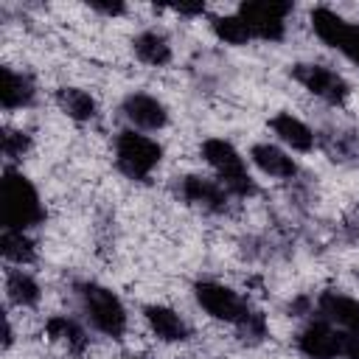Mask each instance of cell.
Segmentation results:
<instances>
[{"instance_id":"19","label":"cell","mask_w":359,"mask_h":359,"mask_svg":"<svg viewBox=\"0 0 359 359\" xmlns=\"http://www.w3.org/2000/svg\"><path fill=\"white\" fill-rule=\"evenodd\" d=\"M56 104L73 121H93L95 112H98L95 98L87 90H81V87H59L56 90Z\"/></svg>"},{"instance_id":"8","label":"cell","mask_w":359,"mask_h":359,"mask_svg":"<svg viewBox=\"0 0 359 359\" xmlns=\"http://www.w3.org/2000/svg\"><path fill=\"white\" fill-rule=\"evenodd\" d=\"M289 73L311 95H317V98H323L328 104H342L348 98V93H351L348 81L337 70H331L325 65H317V62H297V65H292Z\"/></svg>"},{"instance_id":"15","label":"cell","mask_w":359,"mask_h":359,"mask_svg":"<svg viewBox=\"0 0 359 359\" xmlns=\"http://www.w3.org/2000/svg\"><path fill=\"white\" fill-rule=\"evenodd\" d=\"M250 157H252V163H255L264 174H269V177H275V180H292V177L297 174L294 160H292L283 149H278V146H272V143H255V146L250 149Z\"/></svg>"},{"instance_id":"21","label":"cell","mask_w":359,"mask_h":359,"mask_svg":"<svg viewBox=\"0 0 359 359\" xmlns=\"http://www.w3.org/2000/svg\"><path fill=\"white\" fill-rule=\"evenodd\" d=\"M6 292H8V300L17 306H36L39 303V283L22 269H11L6 275Z\"/></svg>"},{"instance_id":"26","label":"cell","mask_w":359,"mask_h":359,"mask_svg":"<svg viewBox=\"0 0 359 359\" xmlns=\"http://www.w3.org/2000/svg\"><path fill=\"white\" fill-rule=\"evenodd\" d=\"M8 345H11V323L6 320V348H8Z\"/></svg>"},{"instance_id":"9","label":"cell","mask_w":359,"mask_h":359,"mask_svg":"<svg viewBox=\"0 0 359 359\" xmlns=\"http://www.w3.org/2000/svg\"><path fill=\"white\" fill-rule=\"evenodd\" d=\"M348 331H337L328 323H309L297 334V348L309 359H342Z\"/></svg>"},{"instance_id":"3","label":"cell","mask_w":359,"mask_h":359,"mask_svg":"<svg viewBox=\"0 0 359 359\" xmlns=\"http://www.w3.org/2000/svg\"><path fill=\"white\" fill-rule=\"evenodd\" d=\"M202 157L219 174V182L224 185L227 194H233V196H252L255 194V182H252V177L247 171V163L236 151V146L230 140L208 137L202 143Z\"/></svg>"},{"instance_id":"25","label":"cell","mask_w":359,"mask_h":359,"mask_svg":"<svg viewBox=\"0 0 359 359\" xmlns=\"http://www.w3.org/2000/svg\"><path fill=\"white\" fill-rule=\"evenodd\" d=\"M177 14H188V17H196V14H205V6L196 3V6H174Z\"/></svg>"},{"instance_id":"6","label":"cell","mask_w":359,"mask_h":359,"mask_svg":"<svg viewBox=\"0 0 359 359\" xmlns=\"http://www.w3.org/2000/svg\"><path fill=\"white\" fill-rule=\"evenodd\" d=\"M314 34L334 50H339L345 59H351L353 65H359V25L348 22L345 17H339L337 11L317 6L309 14Z\"/></svg>"},{"instance_id":"7","label":"cell","mask_w":359,"mask_h":359,"mask_svg":"<svg viewBox=\"0 0 359 359\" xmlns=\"http://www.w3.org/2000/svg\"><path fill=\"white\" fill-rule=\"evenodd\" d=\"M244 25L250 28L252 36L264 42H280L286 34V17L292 14V3H278V0H250L241 3L236 11Z\"/></svg>"},{"instance_id":"12","label":"cell","mask_w":359,"mask_h":359,"mask_svg":"<svg viewBox=\"0 0 359 359\" xmlns=\"http://www.w3.org/2000/svg\"><path fill=\"white\" fill-rule=\"evenodd\" d=\"M317 309L323 311V317L334 325H339L348 334H359V303L342 292H323L317 300Z\"/></svg>"},{"instance_id":"5","label":"cell","mask_w":359,"mask_h":359,"mask_svg":"<svg viewBox=\"0 0 359 359\" xmlns=\"http://www.w3.org/2000/svg\"><path fill=\"white\" fill-rule=\"evenodd\" d=\"M163 146L135 129H123L115 137V165L129 180H149V174L160 165Z\"/></svg>"},{"instance_id":"10","label":"cell","mask_w":359,"mask_h":359,"mask_svg":"<svg viewBox=\"0 0 359 359\" xmlns=\"http://www.w3.org/2000/svg\"><path fill=\"white\" fill-rule=\"evenodd\" d=\"M180 196L188 202V205H196L202 210H210V213H222L227 208V191L219 180H208V177H199V174H188L180 180L177 185Z\"/></svg>"},{"instance_id":"4","label":"cell","mask_w":359,"mask_h":359,"mask_svg":"<svg viewBox=\"0 0 359 359\" xmlns=\"http://www.w3.org/2000/svg\"><path fill=\"white\" fill-rule=\"evenodd\" d=\"M194 297L196 303L213 317V320H224V323H233L238 331H244L261 311H255L238 292H233L230 286L224 283H216V280H199L194 286Z\"/></svg>"},{"instance_id":"16","label":"cell","mask_w":359,"mask_h":359,"mask_svg":"<svg viewBox=\"0 0 359 359\" xmlns=\"http://www.w3.org/2000/svg\"><path fill=\"white\" fill-rule=\"evenodd\" d=\"M45 331H48V337L53 342L65 345L67 353H73V356H81L87 351V345H90V337L84 334V328L73 317H65V314H53L45 323Z\"/></svg>"},{"instance_id":"14","label":"cell","mask_w":359,"mask_h":359,"mask_svg":"<svg viewBox=\"0 0 359 359\" xmlns=\"http://www.w3.org/2000/svg\"><path fill=\"white\" fill-rule=\"evenodd\" d=\"M36 95V87L31 81V76L17 73L11 67H0V104L3 109H20L28 107Z\"/></svg>"},{"instance_id":"11","label":"cell","mask_w":359,"mask_h":359,"mask_svg":"<svg viewBox=\"0 0 359 359\" xmlns=\"http://www.w3.org/2000/svg\"><path fill=\"white\" fill-rule=\"evenodd\" d=\"M121 112L132 126L149 129V132L163 129L168 123V112H165L163 101H157L154 95H146V93H129L121 104Z\"/></svg>"},{"instance_id":"17","label":"cell","mask_w":359,"mask_h":359,"mask_svg":"<svg viewBox=\"0 0 359 359\" xmlns=\"http://www.w3.org/2000/svg\"><path fill=\"white\" fill-rule=\"evenodd\" d=\"M269 126H272V132H275L286 146H292L294 151H311V146H314V132H311L300 118H294L292 112H278V115L269 121Z\"/></svg>"},{"instance_id":"24","label":"cell","mask_w":359,"mask_h":359,"mask_svg":"<svg viewBox=\"0 0 359 359\" xmlns=\"http://www.w3.org/2000/svg\"><path fill=\"white\" fill-rule=\"evenodd\" d=\"M90 8L98 11V14H107V17H115V14H123L126 11L123 3H90Z\"/></svg>"},{"instance_id":"20","label":"cell","mask_w":359,"mask_h":359,"mask_svg":"<svg viewBox=\"0 0 359 359\" xmlns=\"http://www.w3.org/2000/svg\"><path fill=\"white\" fill-rule=\"evenodd\" d=\"M0 250H3V258L6 261H14V264H31L36 258V247L25 236V230H8V227H3Z\"/></svg>"},{"instance_id":"13","label":"cell","mask_w":359,"mask_h":359,"mask_svg":"<svg viewBox=\"0 0 359 359\" xmlns=\"http://www.w3.org/2000/svg\"><path fill=\"white\" fill-rule=\"evenodd\" d=\"M143 317H146L149 328L154 331V337L163 339V342H185L188 334H191L185 320L168 306H146Z\"/></svg>"},{"instance_id":"27","label":"cell","mask_w":359,"mask_h":359,"mask_svg":"<svg viewBox=\"0 0 359 359\" xmlns=\"http://www.w3.org/2000/svg\"><path fill=\"white\" fill-rule=\"evenodd\" d=\"M123 359H137V356H123Z\"/></svg>"},{"instance_id":"1","label":"cell","mask_w":359,"mask_h":359,"mask_svg":"<svg viewBox=\"0 0 359 359\" xmlns=\"http://www.w3.org/2000/svg\"><path fill=\"white\" fill-rule=\"evenodd\" d=\"M0 205H3V227L8 230H28L45 222V208L39 202V194L34 182L17 171L6 168L0 182Z\"/></svg>"},{"instance_id":"18","label":"cell","mask_w":359,"mask_h":359,"mask_svg":"<svg viewBox=\"0 0 359 359\" xmlns=\"http://www.w3.org/2000/svg\"><path fill=\"white\" fill-rule=\"evenodd\" d=\"M132 50H135V56L140 62H146L151 67H163V65L171 62V45H168L165 34H160V31H143V34H137L135 42H132Z\"/></svg>"},{"instance_id":"2","label":"cell","mask_w":359,"mask_h":359,"mask_svg":"<svg viewBox=\"0 0 359 359\" xmlns=\"http://www.w3.org/2000/svg\"><path fill=\"white\" fill-rule=\"evenodd\" d=\"M76 297H79V303H81V309H84V314L95 331H101L112 339L123 337L126 309L112 289H107L95 280H81V283H76Z\"/></svg>"},{"instance_id":"22","label":"cell","mask_w":359,"mask_h":359,"mask_svg":"<svg viewBox=\"0 0 359 359\" xmlns=\"http://www.w3.org/2000/svg\"><path fill=\"white\" fill-rule=\"evenodd\" d=\"M213 34L222 39V42H227V45H247L250 39H252V34H250V28L244 25V20L238 17V14H224V17H213Z\"/></svg>"},{"instance_id":"23","label":"cell","mask_w":359,"mask_h":359,"mask_svg":"<svg viewBox=\"0 0 359 359\" xmlns=\"http://www.w3.org/2000/svg\"><path fill=\"white\" fill-rule=\"evenodd\" d=\"M28 146H31V137H28L25 132L8 129V132L3 135V154H6L8 160H20V157L28 151Z\"/></svg>"}]
</instances>
